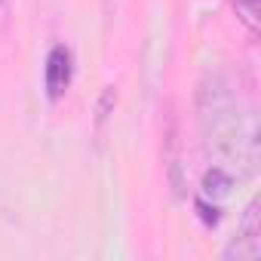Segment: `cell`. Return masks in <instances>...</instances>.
<instances>
[{"label": "cell", "instance_id": "obj_2", "mask_svg": "<svg viewBox=\"0 0 261 261\" xmlns=\"http://www.w3.org/2000/svg\"><path fill=\"white\" fill-rule=\"evenodd\" d=\"M0 4H4V0H0Z\"/></svg>", "mask_w": 261, "mask_h": 261}, {"label": "cell", "instance_id": "obj_1", "mask_svg": "<svg viewBox=\"0 0 261 261\" xmlns=\"http://www.w3.org/2000/svg\"><path fill=\"white\" fill-rule=\"evenodd\" d=\"M43 80H46V89H49L53 98H59L68 89V83H71V53L65 46H53V53L46 56Z\"/></svg>", "mask_w": 261, "mask_h": 261}]
</instances>
